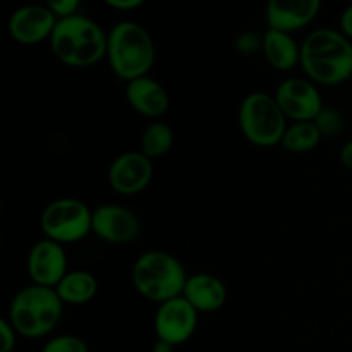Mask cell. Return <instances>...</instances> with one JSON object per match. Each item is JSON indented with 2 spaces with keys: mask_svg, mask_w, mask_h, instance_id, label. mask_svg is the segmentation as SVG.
Masks as SVG:
<instances>
[{
  "mask_svg": "<svg viewBox=\"0 0 352 352\" xmlns=\"http://www.w3.org/2000/svg\"><path fill=\"white\" fill-rule=\"evenodd\" d=\"M305 78L318 86H339L352 78V41L339 30L318 28L301 43Z\"/></svg>",
  "mask_w": 352,
  "mask_h": 352,
  "instance_id": "6da1fadb",
  "label": "cell"
},
{
  "mask_svg": "<svg viewBox=\"0 0 352 352\" xmlns=\"http://www.w3.org/2000/svg\"><path fill=\"white\" fill-rule=\"evenodd\" d=\"M107 36L96 21L74 14L58 19L50 36V50L60 64L72 69H86L107 57Z\"/></svg>",
  "mask_w": 352,
  "mask_h": 352,
  "instance_id": "7a4b0ae2",
  "label": "cell"
},
{
  "mask_svg": "<svg viewBox=\"0 0 352 352\" xmlns=\"http://www.w3.org/2000/svg\"><path fill=\"white\" fill-rule=\"evenodd\" d=\"M107 62L124 82L150 74L157 60V47L150 31L134 21L113 24L107 36Z\"/></svg>",
  "mask_w": 352,
  "mask_h": 352,
  "instance_id": "3957f363",
  "label": "cell"
},
{
  "mask_svg": "<svg viewBox=\"0 0 352 352\" xmlns=\"http://www.w3.org/2000/svg\"><path fill=\"white\" fill-rule=\"evenodd\" d=\"M64 302L57 291L38 284L19 289L9 302L7 320L24 339H43L60 323Z\"/></svg>",
  "mask_w": 352,
  "mask_h": 352,
  "instance_id": "277c9868",
  "label": "cell"
},
{
  "mask_svg": "<svg viewBox=\"0 0 352 352\" xmlns=\"http://www.w3.org/2000/svg\"><path fill=\"white\" fill-rule=\"evenodd\" d=\"M188 277L184 265L174 254L162 250L140 254L131 268L134 291L157 306L182 296Z\"/></svg>",
  "mask_w": 352,
  "mask_h": 352,
  "instance_id": "5b68a950",
  "label": "cell"
},
{
  "mask_svg": "<svg viewBox=\"0 0 352 352\" xmlns=\"http://www.w3.org/2000/svg\"><path fill=\"white\" fill-rule=\"evenodd\" d=\"M289 126L274 95L267 91H251L239 105V129L251 144L258 148L280 146Z\"/></svg>",
  "mask_w": 352,
  "mask_h": 352,
  "instance_id": "8992f818",
  "label": "cell"
},
{
  "mask_svg": "<svg viewBox=\"0 0 352 352\" xmlns=\"http://www.w3.org/2000/svg\"><path fill=\"white\" fill-rule=\"evenodd\" d=\"M45 237L62 244H72L93 232V210L78 198H58L48 203L40 215Z\"/></svg>",
  "mask_w": 352,
  "mask_h": 352,
  "instance_id": "52a82bcc",
  "label": "cell"
},
{
  "mask_svg": "<svg viewBox=\"0 0 352 352\" xmlns=\"http://www.w3.org/2000/svg\"><path fill=\"white\" fill-rule=\"evenodd\" d=\"M199 313L182 296L158 305L153 329L158 340L177 347L188 342L198 329Z\"/></svg>",
  "mask_w": 352,
  "mask_h": 352,
  "instance_id": "ba28073f",
  "label": "cell"
},
{
  "mask_svg": "<svg viewBox=\"0 0 352 352\" xmlns=\"http://www.w3.org/2000/svg\"><path fill=\"white\" fill-rule=\"evenodd\" d=\"M275 100L284 116L291 122H308L315 120L322 112L323 100L318 85L308 78H289L275 89Z\"/></svg>",
  "mask_w": 352,
  "mask_h": 352,
  "instance_id": "9c48e42d",
  "label": "cell"
},
{
  "mask_svg": "<svg viewBox=\"0 0 352 352\" xmlns=\"http://www.w3.org/2000/svg\"><path fill=\"white\" fill-rule=\"evenodd\" d=\"M57 21L55 14L45 3H26L17 7L9 16L7 33L16 43L33 47L43 41H50Z\"/></svg>",
  "mask_w": 352,
  "mask_h": 352,
  "instance_id": "30bf717a",
  "label": "cell"
},
{
  "mask_svg": "<svg viewBox=\"0 0 352 352\" xmlns=\"http://www.w3.org/2000/svg\"><path fill=\"white\" fill-rule=\"evenodd\" d=\"M107 177L117 195L136 196L143 192L153 179V160L143 151H124L112 160Z\"/></svg>",
  "mask_w": 352,
  "mask_h": 352,
  "instance_id": "8fae6325",
  "label": "cell"
},
{
  "mask_svg": "<svg viewBox=\"0 0 352 352\" xmlns=\"http://www.w3.org/2000/svg\"><path fill=\"white\" fill-rule=\"evenodd\" d=\"M26 268L31 284L55 289L69 272L65 248L48 237L36 241L28 251Z\"/></svg>",
  "mask_w": 352,
  "mask_h": 352,
  "instance_id": "7c38bea8",
  "label": "cell"
},
{
  "mask_svg": "<svg viewBox=\"0 0 352 352\" xmlns=\"http://www.w3.org/2000/svg\"><path fill=\"white\" fill-rule=\"evenodd\" d=\"M140 219L129 208L116 203H103L93 210V232L107 244H129L140 236Z\"/></svg>",
  "mask_w": 352,
  "mask_h": 352,
  "instance_id": "4fadbf2b",
  "label": "cell"
},
{
  "mask_svg": "<svg viewBox=\"0 0 352 352\" xmlns=\"http://www.w3.org/2000/svg\"><path fill=\"white\" fill-rule=\"evenodd\" d=\"M322 9V0H268L265 17L270 30L296 33L309 26Z\"/></svg>",
  "mask_w": 352,
  "mask_h": 352,
  "instance_id": "5bb4252c",
  "label": "cell"
},
{
  "mask_svg": "<svg viewBox=\"0 0 352 352\" xmlns=\"http://www.w3.org/2000/svg\"><path fill=\"white\" fill-rule=\"evenodd\" d=\"M126 102L134 112L151 120L164 117L170 107L167 89L150 74L126 82Z\"/></svg>",
  "mask_w": 352,
  "mask_h": 352,
  "instance_id": "9a60e30c",
  "label": "cell"
},
{
  "mask_svg": "<svg viewBox=\"0 0 352 352\" xmlns=\"http://www.w3.org/2000/svg\"><path fill=\"white\" fill-rule=\"evenodd\" d=\"M182 298L198 313H215L226 305L227 287L217 275L198 272L188 277Z\"/></svg>",
  "mask_w": 352,
  "mask_h": 352,
  "instance_id": "2e32d148",
  "label": "cell"
},
{
  "mask_svg": "<svg viewBox=\"0 0 352 352\" xmlns=\"http://www.w3.org/2000/svg\"><path fill=\"white\" fill-rule=\"evenodd\" d=\"M261 54L272 69L289 72L301 64V45L294 40L292 33L270 30L261 36Z\"/></svg>",
  "mask_w": 352,
  "mask_h": 352,
  "instance_id": "e0dca14e",
  "label": "cell"
},
{
  "mask_svg": "<svg viewBox=\"0 0 352 352\" xmlns=\"http://www.w3.org/2000/svg\"><path fill=\"white\" fill-rule=\"evenodd\" d=\"M55 291L65 306H82L98 294V280L88 270H69Z\"/></svg>",
  "mask_w": 352,
  "mask_h": 352,
  "instance_id": "ac0fdd59",
  "label": "cell"
},
{
  "mask_svg": "<svg viewBox=\"0 0 352 352\" xmlns=\"http://www.w3.org/2000/svg\"><path fill=\"white\" fill-rule=\"evenodd\" d=\"M322 133H320L313 120L291 122L285 129L280 146L289 153H308V151L315 150L322 143Z\"/></svg>",
  "mask_w": 352,
  "mask_h": 352,
  "instance_id": "d6986e66",
  "label": "cell"
},
{
  "mask_svg": "<svg viewBox=\"0 0 352 352\" xmlns=\"http://www.w3.org/2000/svg\"><path fill=\"white\" fill-rule=\"evenodd\" d=\"M174 146V131L168 124L160 122V120H153L144 127L143 134H141V150L148 158L155 160L168 151Z\"/></svg>",
  "mask_w": 352,
  "mask_h": 352,
  "instance_id": "ffe728a7",
  "label": "cell"
},
{
  "mask_svg": "<svg viewBox=\"0 0 352 352\" xmlns=\"http://www.w3.org/2000/svg\"><path fill=\"white\" fill-rule=\"evenodd\" d=\"M318 127V131L322 133L323 138H337L346 127L344 122V116L333 107H323L322 112L316 116V119L313 120Z\"/></svg>",
  "mask_w": 352,
  "mask_h": 352,
  "instance_id": "44dd1931",
  "label": "cell"
},
{
  "mask_svg": "<svg viewBox=\"0 0 352 352\" xmlns=\"http://www.w3.org/2000/svg\"><path fill=\"white\" fill-rule=\"evenodd\" d=\"M41 352H89V347L78 336H55L45 342Z\"/></svg>",
  "mask_w": 352,
  "mask_h": 352,
  "instance_id": "7402d4cb",
  "label": "cell"
},
{
  "mask_svg": "<svg viewBox=\"0 0 352 352\" xmlns=\"http://www.w3.org/2000/svg\"><path fill=\"white\" fill-rule=\"evenodd\" d=\"M45 6L55 14L57 19H64V17L79 14L78 10L81 6V0H45Z\"/></svg>",
  "mask_w": 352,
  "mask_h": 352,
  "instance_id": "603a6c76",
  "label": "cell"
},
{
  "mask_svg": "<svg viewBox=\"0 0 352 352\" xmlns=\"http://www.w3.org/2000/svg\"><path fill=\"white\" fill-rule=\"evenodd\" d=\"M17 337L19 333L16 332L10 322L7 318L0 320V352H14L17 346Z\"/></svg>",
  "mask_w": 352,
  "mask_h": 352,
  "instance_id": "cb8c5ba5",
  "label": "cell"
},
{
  "mask_svg": "<svg viewBox=\"0 0 352 352\" xmlns=\"http://www.w3.org/2000/svg\"><path fill=\"white\" fill-rule=\"evenodd\" d=\"M236 45L243 54H254L261 48V38L254 33H243L237 38Z\"/></svg>",
  "mask_w": 352,
  "mask_h": 352,
  "instance_id": "d4e9b609",
  "label": "cell"
},
{
  "mask_svg": "<svg viewBox=\"0 0 352 352\" xmlns=\"http://www.w3.org/2000/svg\"><path fill=\"white\" fill-rule=\"evenodd\" d=\"M102 2L105 3V6H109L110 9L124 10V12H127V10L140 9L146 0H102Z\"/></svg>",
  "mask_w": 352,
  "mask_h": 352,
  "instance_id": "484cf974",
  "label": "cell"
},
{
  "mask_svg": "<svg viewBox=\"0 0 352 352\" xmlns=\"http://www.w3.org/2000/svg\"><path fill=\"white\" fill-rule=\"evenodd\" d=\"M339 31L352 41V3H349V6L342 10V14H340Z\"/></svg>",
  "mask_w": 352,
  "mask_h": 352,
  "instance_id": "4316f807",
  "label": "cell"
},
{
  "mask_svg": "<svg viewBox=\"0 0 352 352\" xmlns=\"http://www.w3.org/2000/svg\"><path fill=\"white\" fill-rule=\"evenodd\" d=\"M339 158H340V164H342L347 170L352 172V140L347 141V143L340 148Z\"/></svg>",
  "mask_w": 352,
  "mask_h": 352,
  "instance_id": "83f0119b",
  "label": "cell"
},
{
  "mask_svg": "<svg viewBox=\"0 0 352 352\" xmlns=\"http://www.w3.org/2000/svg\"><path fill=\"white\" fill-rule=\"evenodd\" d=\"M174 351V346H170V344L164 342V340H158L153 344V347H151V352H172Z\"/></svg>",
  "mask_w": 352,
  "mask_h": 352,
  "instance_id": "f1b7e54d",
  "label": "cell"
},
{
  "mask_svg": "<svg viewBox=\"0 0 352 352\" xmlns=\"http://www.w3.org/2000/svg\"><path fill=\"white\" fill-rule=\"evenodd\" d=\"M349 82H351V86H352V78H351V81H349Z\"/></svg>",
  "mask_w": 352,
  "mask_h": 352,
  "instance_id": "f546056e",
  "label": "cell"
}]
</instances>
